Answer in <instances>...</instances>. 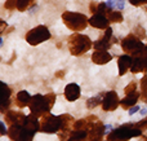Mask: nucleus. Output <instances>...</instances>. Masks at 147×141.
<instances>
[{
  "label": "nucleus",
  "instance_id": "1",
  "mask_svg": "<svg viewBox=\"0 0 147 141\" xmlns=\"http://www.w3.org/2000/svg\"><path fill=\"white\" fill-rule=\"evenodd\" d=\"M54 101H56V95L54 93H49L47 96L36 95L34 97H31L28 108H30V111L32 114H35L38 117H43L44 114L49 113L52 106L54 105Z\"/></svg>",
  "mask_w": 147,
  "mask_h": 141
},
{
  "label": "nucleus",
  "instance_id": "2",
  "mask_svg": "<svg viewBox=\"0 0 147 141\" xmlns=\"http://www.w3.org/2000/svg\"><path fill=\"white\" fill-rule=\"evenodd\" d=\"M142 135V131L134 126V123H128L123 124L119 128L112 129L111 134H109L107 140L109 141H127L132 137L140 136Z\"/></svg>",
  "mask_w": 147,
  "mask_h": 141
},
{
  "label": "nucleus",
  "instance_id": "3",
  "mask_svg": "<svg viewBox=\"0 0 147 141\" xmlns=\"http://www.w3.org/2000/svg\"><path fill=\"white\" fill-rule=\"evenodd\" d=\"M93 45L92 40L83 34H74L69 39V49L74 56H81Z\"/></svg>",
  "mask_w": 147,
  "mask_h": 141
},
{
  "label": "nucleus",
  "instance_id": "4",
  "mask_svg": "<svg viewBox=\"0 0 147 141\" xmlns=\"http://www.w3.org/2000/svg\"><path fill=\"white\" fill-rule=\"evenodd\" d=\"M65 25L72 31H81L88 25V18L81 13L76 12H66L62 16Z\"/></svg>",
  "mask_w": 147,
  "mask_h": 141
},
{
  "label": "nucleus",
  "instance_id": "5",
  "mask_svg": "<svg viewBox=\"0 0 147 141\" xmlns=\"http://www.w3.org/2000/svg\"><path fill=\"white\" fill-rule=\"evenodd\" d=\"M62 128V117L61 115H52L47 113L43 115L40 121V129L45 134H56Z\"/></svg>",
  "mask_w": 147,
  "mask_h": 141
},
{
  "label": "nucleus",
  "instance_id": "6",
  "mask_svg": "<svg viewBox=\"0 0 147 141\" xmlns=\"http://www.w3.org/2000/svg\"><path fill=\"white\" fill-rule=\"evenodd\" d=\"M51 38V31L45 27V26H38L34 27L26 34V40L31 45H38V44L43 43V41L48 40Z\"/></svg>",
  "mask_w": 147,
  "mask_h": 141
},
{
  "label": "nucleus",
  "instance_id": "7",
  "mask_svg": "<svg viewBox=\"0 0 147 141\" xmlns=\"http://www.w3.org/2000/svg\"><path fill=\"white\" fill-rule=\"evenodd\" d=\"M8 135L13 141H32L35 132L27 129L22 124H13V126H9Z\"/></svg>",
  "mask_w": 147,
  "mask_h": 141
},
{
  "label": "nucleus",
  "instance_id": "8",
  "mask_svg": "<svg viewBox=\"0 0 147 141\" xmlns=\"http://www.w3.org/2000/svg\"><path fill=\"white\" fill-rule=\"evenodd\" d=\"M121 47H123V49H124L125 53L134 56V54L138 53V52H140L145 45L142 44V40H141L140 38H137L136 35H133L132 34V35H128L127 38L123 39L121 40Z\"/></svg>",
  "mask_w": 147,
  "mask_h": 141
},
{
  "label": "nucleus",
  "instance_id": "9",
  "mask_svg": "<svg viewBox=\"0 0 147 141\" xmlns=\"http://www.w3.org/2000/svg\"><path fill=\"white\" fill-rule=\"evenodd\" d=\"M120 105L119 96L115 91H110L106 93V96L102 100V109L105 111H114L117 109V106Z\"/></svg>",
  "mask_w": 147,
  "mask_h": 141
},
{
  "label": "nucleus",
  "instance_id": "10",
  "mask_svg": "<svg viewBox=\"0 0 147 141\" xmlns=\"http://www.w3.org/2000/svg\"><path fill=\"white\" fill-rule=\"evenodd\" d=\"M10 95L12 91L5 83L0 82V113H7L10 105Z\"/></svg>",
  "mask_w": 147,
  "mask_h": 141
},
{
  "label": "nucleus",
  "instance_id": "11",
  "mask_svg": "<svg viewBox=\"0 0 147 141\" xmlns=\"http://www.w3.org/2000/svg\"><path fill=\"white\" fill-rule=\"evenodd\" d=\"M105 135V126L97 119L90 124L88 129V137L90 141H101L102 136Z\"/></svg>",
  "mask_w": 147,
  "mask_h": 141
},
{
  "label": "nucleus",
  "instance_id": "12",
  "mask_svg": "<svg viewBox=\"0 0 147 141\" xmlns=\"http://www.w3.org/2000/svg\"><path fill=\"white\" fill-rule=\"evenodd\" d=\"M111 38H112V28L107 27L105 35L101 39H98L96 43H93V47L96 48V51H106V49H109L111 47V41H112Z\"/></svg>",
  "mask_w": 147,
  "mask_h": 141
},
{
  "label": "nucleus",
  "instance_id": "13",
  "mask_svg": "<svg viewBox=\"0 0 147 141\" xmlns=\"http://www.w3.org/2000/svg\"><path fill=\"white\" fill-rule=\"evenodd\" d=\"M109 18H106L105 14L101 13H94L90 18L88 20V23L96 28H107L109 27Z\"/></svg>",
  "mask_w": 147,
  "mask_h": 141
},
{
  "label": "nucleus",
  "instance_id": "14",
  "mask_svg": "<svg viewBox=\"0 0 147 141\" xmlns=\"http://www.w3.org/2000/svg\"><path fill=\"white\" fill-rule=\"evenodd\" d=\"M25 119H26V115L22 113H20V111H7V114H5V121H7V123L9 124V126H13V124H22L25 123Z\"/></svg>",
  "mask_w": 147,
  "mask_h": 141
},
{
  "label": "nucleus",
  "instance_id": "15",
  "mask_svg": "<svg viewBox=\"0 0 147 141\" xmlns=\"http://www.w3.org/2000/svg\"><path fill=\"white\" fill-rule=\"evenodd\" d=\"M65 97L69 101H75L80 97V87L76 83H70L65 88Z\"/></svg>",
  "mask_w": 147,
  "mask_h": 141
},
{
  "label": "nucleus",
  "instance_id": "16",
  "mask_svg": "<svg viewBox=\"0 0 147 141\" xmlns=\"http://www.w3.org/2000/svg\"><path fill=\"white\" fill-rule=\"evenodd\" d=\"M111 58L112 56L110 53H107L106 51H96L92 54V61L97 65H105L111 61Z\"/></svg>",
  "mask_w": 147,
  "mask_h": 141
},
{
  "label": "nucleus",
  "instance_id": "17",
  "mask_svg": "<svg viewBox=\"0 0 147 141\" xmlns=\"http://www.w3.org/2000/svg\"><path fill=\"white\" fill-rule=\"evenodd\" d=\"M23 127H26L27 129H30V131L32 132H36L40 129V122H39L38 119V115H35V114L31 113L30 115L26 117L25 119V123H23Z\"/></svg>",
  "mask_w": 147,
  "mask_h": 141
},
{
  "label": "nucleus",
  "instance_id": "18",
  "mask_svg": "<svg viewBox=\"0 0 147 141\" xmlns=\"http://www.w3.org/2000/svg\"><path fill=\"white\" fill-rule=\"evenodd\" d=\"M132 60L133 57L129 56V54H124V56L119 57V61H117V65H119V74L124 75L128 70L130 69V65H132Z\"/></svg>",
  "mask_w": 147,
  "mask_h": 141
},
{
  "label": "nucleus",
  "instance_id": "19",
  "mask_svg": "<svg viewBox=\"0 0 147 141\" xmlns=\"http://www.w3.org/2000/svg\"><path fill=\"white\" fill-rule=\"evenodd\" d=\"M138 98H140V93H137V92L129 93V95H127L123 100H120V105H121L123 109H130L132 106L136 105Z\"/></svg>",
  "mask_w": 147,
  "mask_h": 141
},
{
  "label": "nucleus",
  "instance_id": "20",
  "mask_svg": "<svg viewBox=\"0 0 147 141\" xmlns=\"http://www.w3.org/2000/svg\"><path fill=\"white\" fill-rule=\"evenodd\" d=\"M30 100H31V96L27 91H21V92H18L17 96H16V104H17V106H20V108L28 106Z\"/></svg>",
  "mask_w": 147,
  "mask_h": 141
},
{
  "label": "nucleus",
  "instance_id": "21",
  "mask_svg": "<svg viewBox=\"0 0 147 141\" xmlns=\"http://www.w3.org/2000/svg\"><path fill=\"white\" fill-rule=\"evenodd\" d=\"M86 137H88V131H85V129H74L69 135L67 141H85Z\"/></svg>",
  "mask_w": 147,
  "mask_h": 141
},
{
  "label": "nucleus",
  "instance_id": "22",
  "mask_svg": "<svg viewBox=\"0 0 147 141\" xmlns=\"http://www.w3.org/2000/svg\"><path fill=\"white\" fill-rule=\"evenodd\" d=\"M102 100H103V98H102L101 96H94V97L89 98V100L86 101V106H88L89 109H94V108H97L99 104H102Z\"/></svg>",
  "mask_w": 147,
  "mask_h": 141
},
{
  "label": "nucleus",
  "instance_id": "23",
  "mask_svg": "<svg viewBox=\"0 0 147 141\" xmlns=\"http://www.w3.org/2000/svg\"><path fill=\"white\" fill-rule=\"evenodd\" d=\"M109 21L110 22H121L123 16L120 12H109Z\"/></svg>",
  "mask_w": 147,
  "mask_h": 141
},
{
  "label": "nucleus",
  "instance_id": "24",
  "mask_svg": "<svg viewBox=\"0 0 147 141\" xmlns=\"http://www.w3.org/2000/svg\"><path fill=\"white\" fill-rule=\"evenodd\" d=\"M34 0H17V9L21 10V12H23V10H26L28 8V5L32 3Z\"/></svg>",
  "mask_w": 147,
  "mask_h": 141
},
{
  "label": "nucleus",
  "instance_id": "25",
  "mask_svg": "<svg viewBox=\"0 0 147 141\" xmlns=\"http://www.w3.org/2000/svg\"><path fill=\"white\" fill-rule=\"evenodd\" d=\"M136 89H137V83L136 82H132V83H129L128 84V87L125 88V95H129V93H133V92H136Z\"/></svg>",
  "mask_w": 147,
  "mask_h": 141
},
{
  "label": "nucleus",
  "instance_id": "26",
  "mask_svg": "<svg viewBox=\"0 0 147 141\" xmlns=\"http://www.w3.org/2000/svg\"><path fill=\"white\" fill-rule=\"evenodd\" d=\"M141 92H142L143 96L147 95V75H145L141 79Z\"/></svg>",
  "mask_w": 147,
  "mask_h": 141
},
{
  "label": "nucleus",
  "instance_id": "27",
  "mask_svg": "<svg viewBox=\"0 0 147 141\" xmlns=\"http://www.w3.org/2000/svg\"><path fill=\"white\" fill-rule=\"evenodd\" d=\"M133 35H136V36H137V38H140L141 40H142V39L146 36V34H145V30H143V28L141 27V26H137V28H136V31H134V33H133Z\"/></svg>",
  "mask_w": 147,
  "mask_h": 141
},
{
  "label": "nucleus",
  "instance_id": "28",
  "mask_svg": "<svg viewBox=\"0 0 147 141\" xmlns=\"http://www.w3.org/2000/svg\"><path fill=\"white\" fill-rule=\"evenodd\" d=\"M134 126L137 127V128H140L141 131H143V129H147V118L142 119V121L138 122V123H134Z\"/></svg>",
  "mask_w": 147,
  "mask_h": 141
},
{
  "label": "nucleus",
  "instance_id": "29",
  "mask_svg": "<svg viewBox=\"0 0 147 141\" xmlns=\"http://www.w3.org/2000/svg\"><path fill=\"white\" fill-rule=\"evenodd\" d=\"M5 8L7 9H14V8H17V0H7Z\"/></svg>",
  "mask_w": 147,
  "mask_h": 141
},
{
  "label": "nucleus",
  "instance_id": "30",
  "mask_svg": "<svg viewBox=\"0 0 147 141\" xmlns=\"http://www.w3.org/2000/svg\"><path fill=\"white\" fill-rule=\"evenodd\" d=\"M106 5H107V8H109V10L111 12V9L116 8V0H107Z\"/></svg>",
  "mask_w": 147,
  "mask_h": 141
},
{
  "label": "nucleus",
  "instance_id": "31",
  "mask_svg": "<svg viewBox=\"0 0 147 141\" xmlns=\"http://www.w3.org/2000/svg\"><path fill=\"white\" fill-rule=\"evenodd\" d=\"M8 134V129L5 127V124L3 122H0V135H7Z\"/></svg>",
  "mask_w": 147,
  "mask_h": 141
},
{
  "label": "nucleus",
  "instance_id": "32",
  "mask_svg": "<svg viewBox=\"0 0 147 141\" xmlns=\"http://www.w3.org/2000/svg\"><path fill=\"white\" fill-rule=\"evenodd\" d=\"M130 1V4H133V5H142V4H145V3H147V0H129Z\"/></svg>",
  "mask_w": 147,
  "mask_h": 141
},
{
  "label": "nucleus",
  "instance_id": "33",
  "mask_svg": "<svg viewBox=\"0 0 147 141\" xmlns=\"http://www.w3.org/2000/svg\"><path fill=\"white\" fill-rule=\"evenodd\" d=\"M137 111H140V106H132V108L129 109V115H133L134 113H137Z\"/></svg>",
  "mask_w": 147,
  "mask_h": 141
},
{
  "label": "nucleus",
  "instance_id": "34",
  "mask_svg": "<svg viewBox=\"0 0 147 141\" xmlns=\"http://www.w3.org/2000/svg\"><path fill=\"white\" fill-rule=\"evenodd\" d=\"M5 27H7V23H5V21L0 20V34H1L3 31L5 30Z\"/></svg>",
  "mask_w": 147,
  "mask_h": 141
},
{
  "label": "nucleus",
  "instance_id": "35",
  "mask_svg": "<svg viewBox=\"0 0 147 141\" xmlns=\"http://www.w3.org/2000/svg\"><path fill=\"white\" fill-rule=\"evenodd\" d=\"M140 114H141V115H145V114H147V109H142V110H140Z\"/></svg>",
  "mask_w": 147,
  "mask_h": 141
},
{
  "label": "nucleus",
  "instance_id": "36",
  "mask_svg": "<svg viewBox=\"0 0 147 141\" xmlns=\"http://www.w3.org/2000/svg\"><path fill=\"white\" fill-rule=\"evenodd\" d=\"M63 71H59V73H57V77H59V78H63Z\"/></svg>",
  "mask_w": 147,
  "mask_h": 141
},
{
  "label": "nucleus",
  "instance_id": "37",
  "mask_svg": "<svg viewBox=\"0 0 147 141\" xmlns=\"http://www.w3.org/2000/svg\"><path fill=\"white\" fill-rule=\"evenodd\" d=\"M1 44H3V39L0 38V47H1Z\"/></svg>",
  "mask_w": 147,
  "mask_h": 141
}]
</instances>
